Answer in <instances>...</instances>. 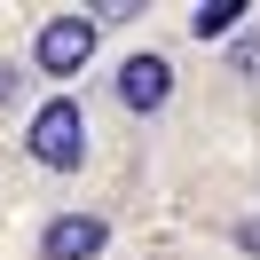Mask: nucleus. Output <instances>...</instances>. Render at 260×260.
<instances>
[{
    "mask_svg": "<svg viewBox=\"0 0 260 260\" xmlns=\"http://www.w3.org/2000/svg\"><path fill=\"white\" fill-rule=\"evenodd\" d=\"M237 244H244V252L260 260V221H244V229H237Z\"/></svg>",
    "mask_w": 260,
    "mask_h": 260,
    "instance_id": "nucleus-6",
    "label": "nucleus"
},
{
    "mask_svg": "<svg viewBox=\"0 0 260 260\" xmlns=\"http://www.w3.org/2000/svg\"><path fill=\"white\" fill-rule=\"evenodd\" d=\"M103 244H111V229H103L95 213H63V221H48L40 252H48V260H95Z\"/></svg>",
    "mask_w": 260,
    "mask_h": 260,
    "instance_id": "nucleus-2",
    "label": "nucleus"
},
{
    "mask_svg": "<svg viewBox=\"0 0 260 260\" xmlns=\"http://www.w3.org/2000/svg\"><path fill=\"white\" fill-rule=\"evenodd\" d=\"M237 16H244V8H229V0H213V8H197V32H205V40H221V32H229Z\"/></svg>",
    "mask_w": 260,
    "mask_h": 260,
    "instance_id": "nucleus-5",
    "label": "nucleus"
},
{
    "mask_svg": "<svg viewBox=\"0 0 260 260\" xmlns=\"http://www.w3.org/2000/svg\"><path fill=\"white\" fill-rule=\"evenodd\" d=\"M87 48H95V24H87V16H55L48 24V32H40V63H48V71H79L87 63Z\"/></svg>",
    "mask_w": 260,
    "mask_h": 260,
    "instance_id": "nucleus-4",
    "label": "nucleus"
},
{
    "mask_svg": "<svg viewBox=\"0 0 260 260\" xmlns=\"http://www.w3.org/2000/svg\"><path fill=\"white\" fill-rule=\"evenodd\" d=\"M8 95H16V71H0V103H8Z\"/></svg>",
    "mask_w": 260,
    "mask_h": 260,
    "instance_id": "nucleus-7",
    "label": "nucleus"
},
{
    "mask_svg": "<svg viewBox=\"0 0 260 260\" xmlns=\"http://www.w3.org/2000/svg\"><path fill=\"white\" fill-rule=\"evenodd\" d=\"M24 150H32L48 174H71V166H79V150H87V134H79V103H48V111L32 118V134H24Z\"/></svg>",
    "mask_w": 260,
    "mask_h": 260,
    "instance_id": "nucleus-1",
    "label": "nucleus"
},
{
    "mask_svg": "<svg viewBox=\"0 0 260 260\" xmlns=\"http://www.w3.org/2000/svg\"><path fill=\"white\" fill-rule=\"evenodd\" d=\"M166 95H174V63H166V55H134V63L118 71V103H126V111H158Z\"/></svg>",
    "mask_w": 260,
    "mask_h": 260,
    "instance_id": "nucleus-3",
    "label": "nucleus"
}]
</instances>
